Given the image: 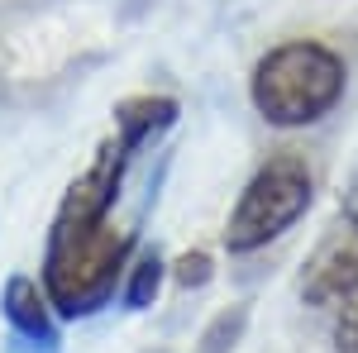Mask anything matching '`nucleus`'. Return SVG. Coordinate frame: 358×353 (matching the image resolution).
Here are the masks:
<instances>
[{"mask_svg": "<svg viewBox=\"0 0 358 353\" xmlns=\"http://www.w3.org/2000/svg\"><path fill=\"white\" fill-rule=\"evenodd\" d=\"M158 282H163V258H158V253H143V258H138V268H134V277H129L124 301H129L134 310H143L148 301L158 296Z\"/></svg>", "mask_w": 358, "mask_h": 353, "instance_id": "obj_7", "label": "nucleus"}, {"mask_svg": "<svg viewBox=\"0 0 358 353\" xmlns=\"http://www.w3.org/2000/svg\"><path fill=\"white\" fill-rule=\"evenodd\" d=\"M310 206V172L301 158H273L268 167L253 172L244 187L234 215L224 224V248L229 253H253L282 229H292Z\"/></svg>", "mask_w": 358, "mask_h": 353, "instance_id": "obj_3", "label": "nucleus"}, {"mask_svg": "<svg viewBox=\"0 0 358 353\" xmlns=\"http://www.w3.org/2000/svg\"><path fill=\"white\" fill-rule=\"evenodd\" d=\"M339 349L358 353V301H344V315H339Z\"/></svg>", "mask_w": 358, "mask_h": 353, "instance_id": "obj_9", "label": "nucleus"}, {"mask_svg": "<svg viewBox=\"0 0 358 353\" xmlns=\"http://www.w3.org/2000/svg\"><path fill=\"white\" fill-rule=\"evenodd\" d=\"M339 96H344V62L310 38L273 48L253 72V106L277 129L315 124L320 115L334 110Z\"/></svg>", "mask_w": 358, "mask_h": 353, "instance_id": "obj_2", "label": "nucleus"}, {"mask_svg": "<svg viewBox=\"0 0 358 353\" xmlns=\"http://www.w3.org/2000/svg\"><path fill=\"white\" fill-rule=\"evenodd\" d=\"M301 296L310 305H344L358 296V219L339 215L325 229V239L306 258Z\"/></svg>", "mask_w": 358, "mask_h": 353, "instance_id": "obj_4", "label": "nucleus"}, {"mask_svg": "<svg viewBox=\"0 0 358 353\" xmlns=\"http://www.w3.org/2000/svg\"><path fill=\"white\" fill-rule=\"evenodd\" d=\"M48 305L53 301L43 296L38 282H29V277H15L5 287V320L20 329L24 339H34V344H53V315H48Z\"/></svg>", "mask_w": 358, "mask_h": 353, "instance_id": "obj_5", "label": "nucleus"}, {"mask_svg": "<svg viewBox=\"0 0 358 353\" xmlns=\"http://www.w3.org/2000/svg\"><path fill=\"white\" fill-rule=\"evenodd\" d=\"M172 115H177V106L172 101H153V96H138V101H124L120 106V115H115V124H120V138L129 143V148H138L148 134H158V129H167L172 124Z\"/></svg>", "mask_w": 358, "mask_h": 353, "instance_id": "obj_6", "label": "nucleus"}, {"mask_svg": "<svg viewBox=\"0 0 358 353\" xmlns=\"http://www.w3.org/2000/svg\"><path fill=\"white\" fill-rule=\"evenodd\" d=\"M344 215L358 219V172H354V182H349V196H344Z\"/></svg>", "mask_w": 358, "mask_h": 353, "instance_id": "obj_10", "label": "nucleus"}, {"mask_svg": "<svg viewBox=\"0 0 358 353\" xmlns=\"http://www.w3.org/2000/svg\"><path fill=\"white\" fill-rule=\"evenodd\" d=\"M129 153L134 148L124 138L106 143L101 158L62 196V210L53 219V239H48V268H43L48 301L62 315L101 310L115 296V282L124 277L129 229H120L110 219V206L120 196V177H124Z\"/></svg>", "mask_w": 358, "mask_h": 353, "instance_id": "obj_1", "label": "nucleus"}, {"mask_svg": "<svg viewBox=\"0 0 358 353\" xmlns=\"http://www.w3.org/2000/svg\"><path fill=\"white\" fill-rule=\"evenodd\" d=\"M177 268H182V272H177V282H182V287H201V282L210 277V258H206V253H187Z\"/></svg>", "mask_w": 358, "mask_h": 353, "instance_id": "obj_8", "label": "nucleus"}]
</instances>
